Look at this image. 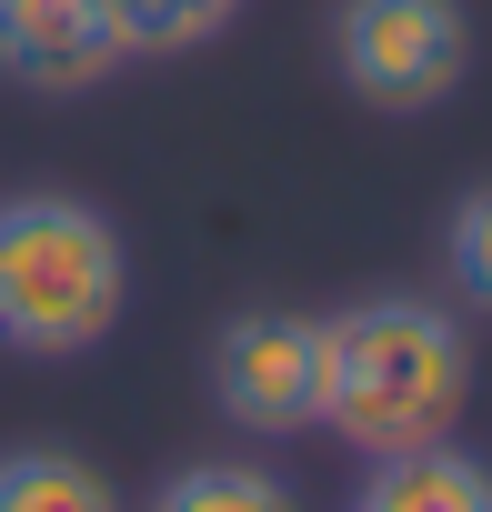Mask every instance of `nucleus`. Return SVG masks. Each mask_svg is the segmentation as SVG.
I'll return each mask as SVG.
<instances>
[{
  "label": "nucleus",
  "instance_id": "nucleus-2",
  "mask_svg": "<svg viewBox=\"0 0 492 512\" xmlns=\"http://www.w3.org/2000/svg\"><path fill=\"white\" fill-rule=\"evenodd\" d=\"M131 302L121 221L81 191H11L0 201V342L31 362H71L111 342Z\"/></svg>",
  "mask_w": 492,
  "mask_h": 512
},
{
  "label": "nucleus",
  "instance_id": "nucleus-3",
  "mask_svg": "<svg viewBox=\"0 0 492 512\" xmlns=\"http://www.w3.org/2000/svg\"><path fill=\"white\" fill-rule=\"evenodd\" d=\"M332 61L362 101L432 111L472 71V21H462V0H342L332 11Z\"/></svg>",
  "mask_w": 492,
  "mask_h": 512
},
{
  "label": "nucleus",
  "instance_id": "nucleus-9",
  "mask_svg": "<svg viewBox=\"0 0 492 512\" xmlns=\"http://www.w3.org/2000/svg\"><path fill=\"white\" fill-rule=\"evenodd\" d=\"M101 11L121 21V41H131V61H141V51H201L241 0H101Z\"/></svg>",
  "mask_w": 492,
  "mask_h": 512
},
{
  "label": "nucleus",
  "instance_id": "nucleus-6",
  "mask_svg": "<svg viewBox=\"0 0 492 512\" xmlns=\"http://www.w3.org/2000/svg\"><path fill=\"white\" fill-rule=\"evenodd\" d=\"M352 512H492V462L422 442V452H382L352 492Z\"/></svg>",
  "mask_w": 492,
  "mask_h": 512
},
{
  "label": "nucleus",
  "instance_id": "nucleus-1",
  "mask_svg": "<svg viewBox=\"0 0 492 512\" xmlns=\"http://www.w3.org/2000/svg\"><path fill=\"white\" fill-rule=\"evenodd\" d=\"M462 402H472V332L442 302L372 292L322 322V422L362 462L452 442Z\"/></svg>",
  "mask_w": 492,
  "mask_h": 512
},
{
  "label": "nucleus",
  "instance_id": "nucleus-4",
  "mask_svg": "<svg viewBox=\"0 0 492 512\" xmlns=\"http://www.w3.org/2000/svg\"><path fill=\"white\" fill-rule=\"evenodd\" d=\"M211 402L231 432H312L322 422V322L312 312H231L211 342Z\"/></svg>",
  "mask_w": 492,
  "mask_h": 512
},
{
  "label": "nucleus",
  "instance_id": "nucleus-10",
  "mask_svg": "<svg viewBox=\"0 0 492 512\" xmlns=\"http://www.w3.org/2000/svg\"><path fill=\"white\" fill-rule=\"evenodd\" d=\"M442 272L462 282L472 312H492V181L452 201V221H442Z\"/></svg>",
  "mask_w": 492,
  "mask_h": 512
},
{
  "label": "nucleus",
  "instance_id": "nucleus-8",
  "mask_svg": "<svg viewBox=\"0 0 492 512\" xmlns=\"http://www.w3.org/2000/svg\"><path fill=\"white\" fill-rule=\"evenodd\" d=\"M151 512H302V502H292V482L262 472V462H181V472L151 492Z\"/></svg>",
  "mask_w": 492,
  "mask_h": 512
},
{
  "label": "nucleus",
  "instance_id": "nucleus-7",
  "mask_svg": "<svg viewBox=\"0 0 492 512\" xmlns=\"http://www.w3.org/2000/svg\"><path fill=\"white\" fill-rule=\"evenodd\" d=\"M0 512H121L111 472L61 452V442H11L0 452Z\"/></svg>",
  "mask_w": 492,
  "mask_h": 512
},
{
  "label": "nucleus",
  "instance_id": "nucleus-5",
  "mask_svg": "<svg viewBox=\"0 0 492 512\" xmlns=\"http://www.w3.org/2000/svg\"><path fill=\"white\" fill-rule=\"evenodd\" d=\"M121 61H131V41L101 0H0V81L11 91L71 101V91L111 81Z\"/></svg>",
  "mask_w": 492,
  "mask_h": 512
}]
</instances>
